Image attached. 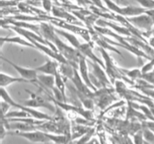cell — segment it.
Returning a JSON list of instances; mask_svg holds the SVG:
<instances>
[{
    "mask_svg": "<svg viewBox=\"0 0 154 144\" xmlns=\"http://www.w3.org/2000/svg\"><path fill=\"white\" fill-rule=\"evenodd\" d=\"M54 44L56 46L58 52L65 58V60L68 63H70L76 69H78L79 59L81 56V54L78 51V49H76V48L72 47V45H68L67 44H65L63 41H62L60 39L58 35L55 37Z\"/></svg>",
    "mask_w": 154,
    "mask_h": 144,
    "instance_id": "cell-1",
    "label": "cell"
},
{
    "mask_svg": "<svg viewBox=\"0 0 154 144\" xmlns=\"http://www.w3.org/2000/svg\"><path fill=\"white\" fill-rule=\"evenodd\" d=\"M29 94H30V98L26 101H23V103H21L22 105L26 106V107H30V108H45V109H48L50 112H55V108L56 106L54 107V105H52L49 101L51 100H48L49 97H48V93H45V95L44 94H37V93H32L28 90H26Z\"/></svg>",
    "mask_w": 154,
    "mask_h": 144,
    "instance_id": "cell-2",
    "label": "cell"
},
{
    "mask_svg": "<svg viewBox=\"0 0 154 144\" xmlns=\"http://www.w3.org/2000/svg\"><path fill=\"white\" fill-rule=\"evenodd\" d=\"M3 61L7 62L8 63H9L17 73L19 74L20 77H22L23 79L26 80L27 83H30V84H37L38 83V80H37V76H38V72L36 71V69H32V68H26V67H23V66H20L15 63H13L12 61L5 58V57H1Z\"/></svg>",
    "mask_w": 154,
    "mask_h": 144,
    "instance_id": "cell-3",
    "label": "cell"
},
{
    "mask_svg": "<svg viewBox=\"0 0 154 144\" xmlns=\"http://www.w3.org/2000/svg\"><path fill=\"white\" fill-rule=\"evenodd\" d=\"M128 21L138 30H143L146 33H149L154 27V24L151 18L145 13L133 17H126Z\"/></svg>",
    "mask_w": 154,
    "mask_h": 144,
    "instance_id": "cell-4",
    "label": "cell"
},
{
    "mask_svg": "<svg viewBox=\"0 0 154 144\" xmlns=\"http://www.w3.org/2000/svg\"><path fill=\"white\" fill-rule=\"evenodd\" d=\"M16 135H18L32 143H43L46 144L50 142L49 138L47 137V133L44 132L40 130H35L32 131H16Z\"/></svg>",
    "mask_w": 154,
    "mask_h": 144,
    "instance_id": "cell-5",
    "label": "cell"
},
{
    "mask_svg": "<svg viewBox=\"0 0 154 144\" xmlns=\"http://www.w3.org/2000/svg\"><path fill=\"white\" fill-rule=\"evenodd\" d=\"M92 67H93V75L97 79V81L99 82V84H101V86L103 88H107V87H111L112 86V82L110 80V78L108 77L106 71L103 70V67L94 62H91Z\"/></svg>",
    "mask_w": 154,
    "mask_h": 144,
    "instance_id": "cell-6",
    "label": "cell"
},
{
    "mask_svg": "<svg viewBox=\"0 0 154 144\" xmlns=\"http://www.w3.org/2000/svg\"><path fill=\"white\" fill-rule=\"evenodd\" d=\"M71 82L72 83L74 88L76 89V91L78 92V93L93 98V96H94V91H92L88 87V85L85 83V81L83 80V78L81 77V75L79 74L78 69H75V71H74V75H73L72 79L71 80Z\"/></svg>",
    "mask_w": 154,
    "mask_h": 144,
    "instance_id": "cell-7",
    "label": "cell"
},
{
    "mask_svg": "<svg viewBox=\"0 0 154 144\" xmlns=\"http://www.w3.org/2000/svg\"><path fill=\"white\" fill-rule=\"evenodd\" d=\"M78 71L79 74L81 75V77L83 78V80L85 81V83L88 85V87L95 92L97 89L94 86V84L91 82V78H90V73H89V69H88V63H87V59L83 56L81 54L80 59H79V66H78Z\"/></svg>",
    "mask_w": 154,
    "mask_h": 144,
    "instance_id": "cell-8",
    "label": "cell"
},
{
    "mask_svg": "<svg viewBox=\"0 0 154 144\" xmlns=\"http://www.w3.org/2000/svg\"><path fill=\"white\" fill-rule=\"evenodd\" d=\"M37 86H39L40 89L45 91L46 93H50L53 95V89L55 85V79L54 75H45V74H40L37 76Z\"/></svg>",
    "mask_w": 154,
    "mask_h": 144,
    "instance_id": "cell-9",
    "label": "cell"
},
{
    "mask_svg": "<svg viewBox=\"0 0 154 144\" xmlns=\"http://www.w3.org/2000/svg\"><path fill=\"white\" fill-rule=\"evenodd\" d=\"M40 35L48 42L54 44L57 34L55 32V27L50 22H40L39 23Z\"/></svg>",
    "mask_w": 154,
    "mask_h": 144,
    "instance_id": "cell-10",
    "label": "cell"
},
{
    "mask_svg": "<svg viewBox=\"0 0 154 144\" xmlns=\"http://www.w3.org/2000/svg\"><path fill=\"white\" fill-rule=\"evenodd\" d=\"M78 51L80 52V54L85 56L86 59H89L91 62H94L97 63L99 64H101L103 67H104V63L97 57V55L94 53L93 51V45L90 44V43H84L80 45Z\"/></svg>",
    "mask_w": 154,
    "mask_h": 144,
    "instance_id": "cell-11",
    "label": "cell"
},
{
    "mask_svg": "<svg viewBox=\"0 0 154 144\" xmlns=\"http://www.w3.org/2000/svg\"><path fill=\"white\" fill-rule=\"evenodd\" d=\"M59 63L55 60H52V58H47L46 62L43 63L42 65L38 66L36 68V71L41 74L45 75H55L56 72L58 71Z\"/></svg>",
    "mask_w": 154,
    "mask_h": 144,
    "instance_id": "cell-12",
    "label": "cell"
},
{
    "mask_svg": "<svg viewBox=\"0 0 154 144\" xmlns=\"http://www.w3.org/2000/svg\"><path fill=\"white\" fill-rule=\"evenodd\" d=\"M0 42H1V46L5 44H18V45H22V46H26V47H30V48H35L34 44L30 43L28 40H26V38H23L21 35H16V36H2L0 38Z\"/></svg>",
    "mask_w": 154,
    "mask_h": 144,
    "instance_id": "cell-13",
    "label": "cell"
},
{
    "mask_svg": "<svg viewBox=\"0 0 154 144\" xmlns=\"http://www.w3.org/2000/svg\"><path fill=\"white\" fill-rule=\"evenodd\" d=\"M55 32H56V34L58 35H61V36L64 37L68 41L70 45H72V47H74L76 49H79L80 45L82 44V43L79 41V39L77 38L76 35L72 33V32L65 31L63 29H60V28H56V27H55Z\"/></svg>",
    "mask_w": 154,
    "mask_h": 144,
    "instance_id": "cell-14",
    "label": "cell"
},
{
    "mask_svg": "<svg viewBox=\"0 0 154 144\" xmlns=\"http://www.w3.org/2000/svg\"><path fill=\"white\" fill-rule=\"evenodd\" d=\"M147 9L142 7H135V6H123L122 8V15L124 17H133L142 14H145Z\"/></svg>",
    "mask_w": 154,
    "mask_h": 144,
    "instance_id": "cell-15",
    "label": "cell"
},
{
    "mask_svg": "<svg viewBox=\"0 0 154 144\" xmlns=\"http://www.w3.org/2000/svg\"><path fill=\"white\" fill-rule=\"evenodd\" d=\"M92 128L90 126L81 125V124H72L71 127V139L74 140L76 139H79L85 134H86Z\"/></svg>",
    "mask_w": 154,
    "mask_h": 144,
    "instance_id": "cell-16",
    "label": "cell"
},
{
    "mask_svg": "<svg viewBox=\"0 0 154 144\" xmlns=\"http://www.w3.org/2000/svg\"><path fill=\"white\" fill-rule=\"evenodd\" d=\"M15 83H27L26 80L23 79L22 77H14L11 75H7L4 72L0 73V86L1 87H7L8 85H11Z\"/></svg>",
    "mask_w": 154,
    "mask_h": 144,
    "instance_id": "cell-17",
    "label": "cell"
},
{
    "mask_svg": "<svg viewBox=\"0 0 154 144\" xmlns=\"http://www.w3.org/2000/svg\"><path fill=\"white\" fill-rule=\"evenodd\" d=\"M75 67H73L70 63L66 62V63H59V67L58 70L60 72V74L63 75V77L67 80L69 79L70 81L72 79L73 75H74V71H75Z\"/></svg>",
    "mask_w": 154,
    "mask_h": 144,
    "instance_id": "cell-18",
    "label": "cell"
},
{
    "mask_svg": "<svg viewBox=\"0 0 154 144\" xmlns=\"http://www.w3.org/2000/svg\"><path fill=\"white\" fill-rule=\"evenodd\" d=\"M21 110H24L26 111V112H28L30 114L31 117L35 118V119H37V120H41V121H50V120H53V117L49 116L48 114L46 113H44L42 112H39L37 110H35V108H30V107H26L24 105H22V108Z\"/></svg>",
    "mask_w": 154,
    "mask_h": 144,
    "instance_id": "cell-19",
    "label": "cell"
},
{
    "mask_svg": "<svg viewBox=\"0 0 154 144\" xmlns=\"http://www.w3.org/2000/svg\"><path fill=\"white\" fill-rule=\"evenodd\" d=\"M54 79H55V87L62 93L65 102L67 103V96H66V93H65V90H66V85H65V79L63 77V75L60 74L59 70L56 72V74L54 75Z\"/></svg>",
    "mask_w": 154,
    "mask_h": 144,
    "instance_id": "cell-20",
    "label": "cell"
},
{
    "mask_svg": "<svg viewBox=\"0 0 154 144\" xmlns=\"http://www.w3.org/2000/svg\"><path fill=\"white\" fill-rule=\"evenodd\" d=\"M0 97H1V101H4V102L8 103L11 107L17 108V109H21L22 108V104L17 103V102H15L14 99L11 97V95L8 93V92L6 90L5 87L0 88Z\"/></svg>",
    "mask_w": 154,
    "mask_h": 144,
    "instance_id": "cell-21",
    "label": "cell"
},
{
    "mask_svg": "<svg viewBox=\"0 0 154 144\" xmlns=\"http://www.w3.org/2000/svg\"><path fill=\"white\" fill-rule=\"evenodd\" d=\"M120 70L122 72H123L125 75L132 81H137L139 79H141L142 75H143L140 69H138V68L130 69V70H126V69H120Z\"/></svg>",
    "mask_w": 154,
    "mask_h": 144,
    "instance_id": "cell-22",
    "label": "cell"
},
{
    "mask_svg": "<svg viewBox=\"0 0 154 144\" xmlns=\"http://www.w3.org/2000/svg\"><path fill=\"white\" fill-rule=\"evenodd\" d=\"M95 40V43L97 44V45L99 46V47H102V48H103V49H105V50H109V51H113L114 53H116L117 54H119V55H122V53L120 52V51H118L116 48H114L111 44H109L108 42H106L102 36L101 37H97V38H95L94 39Z\"/></svg>",
    "mask_w": 154,
    "mask_h": 144,
    "instance_id": "cell-23",
    "label": "cell"
},
{
    "mask_svg": "<svg viewBox=\"0 0 154 144\" xmlns=\"http://www.w3.org/2000/svg\"><path fill=\"white\" fill-rule=\"evenodd\" d=\"M114 90L121 97H125L127 92L129 91L127 89L126 84L122 79H117L114 82Z\"/></svg>",
    "mask_w": 154,
    "mask_h": 144,
    "instance_id": "cell-24",
    "label": "cell"
},
{
    "mask_svg": "<svg viewBox=\"0 0 154 144\" xmlns=\"http://www.w3.org/2000/svg\"><path fill=\"white\" fill-rule=\"evenodd\" d=\"M103 2L106 5L107 8L112 11L113 14H118L122 15V6H119L115 2H113L112 0H103Z\"/></svg>",
    "mask_w": 154,
    "mask_h": 144,
    "instance_id": "cell-25",
    "label": "cell"
},
{
    "mask_svg": "<svg viewBox=\"0 0 154 144\" xmlns=\"http://www.w3.org/2000/svg\"><path fill=\"white\" fill-rule=\"evenodd\" d=\"M26 117H31V116L26 111L19 109V111L9 112L4 118H6V119H17V118H26Z\"/></svg>",
    "mask_w": 154,
    "mask_h": 144,
    "instance_id": "cell-26",
    "label": "cell"
},
{
    "mask_svg": "<svg viewBox=\"0 0 154 144\" xmlns=\"http://www.w3.org/2000/svg\"><path fill=\"white\" fill-rule=\"evenodd\" d=\"M94 133H95V130H94V128H92L86 134H85L84 136L79 138L78 140H77L74 144H86L94 137Z\"/></svg>",
    "mask_w": 154,
    "mask_h": 144,
    "instance_id": "cell-27",
    "label": "cell"
},
{
    "mask_svg": "<svg viewBox=\"0 0 154 144\" xmlns=\"http://www.w3.org/2000/svg\"><path fill=\"white\" fill-rule=\"evenodd\" d=\"M143 130V135H144V139L145 141H148L151 144H154V131L150 130L149 128L142 126Z\"/></svg>",
    "mask_w": 154,
    "mask_h": 144,
    "instance_id": "cell-28",
    "label": "cell"
},
{
    "mask_svg": "<svg viewBox=\"0 0 154 144\" xmlns=\"http://www.w3.org/2000/svg\"><path fill=\"white\" fill-rule=\"evenodd\" d=\"M132 142L133 144H144V135H143V130L140 129L137 132H135L132 135Z\"/></svg>",
    "mask_w": 154,
    "mask_h": 144,
    "instance_id": "cell-29",
    "label": "cell"
},
{
    "mask_svg": "<svg viewBox=\"0 0 154 144\" xmlns=\"http://www.w3.org/2000/svg\"><path fill=\"white\" fill-rule=\"evenodd\" d=\"M153 70H154V61H153V59H149V62L146 63L140 68V71H141L142 75H146V74L151 73Z\"/></svg>",
    "mask_w": 154,
    "mask_h": 144,
    "instance_id": "cell-30",
    "label": "cell"
},
{
    "mask_svg": "<svg viewBox=\"0 0 154 144\" xmlns=\"http://www.w3.org/2000/svg\"><path fill=\"white\" fill-rule=\"evenodd\" d=\"M41 3H42V7H43L44 10L47 14L52 13L53 8H54L53 0H41Z\"/></svg>",
    "mask_w": 154,
    "mask_h": 144,
    "instance_id": "cell-31",
    "label": "cell"
},
{
    "mask_svg": "<svg viewBox=\"0 0 154 144\" xmlns=\"http://www.w3.org/2000/svg\"><path fill=\"white\" fill-rule=\"evenodd\" d=\"M0 115H1V118H4L8 112H9V109L11 108V106L8 103H6V102H4V101H1V103H0Z\"/></svg>",
    "mask_w": 154,
    "mask_h": 144,
    "instance_id": "cell-32",
    "label": "cell"
},
{
    "mask_svg": "<svg viewBox=\"0 0 154 144\" xmlns=\"http://www.w3.org/2000/svg\"><path fill=\"white\" fill-rule=\"evenodd\" d=\"M8 131V130L5 127V125L3 123H1V125H0V139H1V140H3L6 138Z\"/></svg>",
    "mask_w": 154,
    "mask_h": 144,
    "instance_id": "cell-33",
    "label": "cell"
},
{
    "mask_svg": "<svg viewBox=\"0 0 154 144\" xmlns=\"http://www.w3.org/2000/svg\"><path fill=\"white\" fill-rule=\"evenodd\" d=\"M144 94H146L147 96L150 97L152 100H154V88L153 89H143L140 90Z\"/></svg>",
    "mask_w": 154,
    "mask_h": 144,
    "instance_id": "cell-34",
    "label": "cell"
},
{
    "mask_svg": "<svg viewBox=\"0 0 154 144\" xmlns=\"http://www.w3.org/2000/svg\"><path fill=\"white\" fill-rule=\"evenodd\" d=\"M76 2L78 3L79 5H81V6L85 7V8H86L87 6H89V5H91V4H93L91 0H76Z\"/></svg>",
    "mask_w": 154,
    "mask_h": 144,
    "instance_id": "cell-35",
    "label": "cell"
},
{
    "mask_svg": "<svg viewBox=\"0 0 154 144\" xmlns=\"http://www.w3.org/2000/svg\"><path fill=\"white\" fill-rule=\"evenodd\" d=\"M92 3L94 5V6H97L98 8H100L102 10H104V7L103 5V0H91Z\"/></svg>",
    "mask_w": 154,
    "mask_h": 144,
    "instance_id": "cell-36",
    "label": "cell"
},
{
    "mask_svg": "<svg viewBox=\"0 0 154 144\" xmlns=\"http://www.w3.org/2000/svg\"><path fill=\"white\" fill-rule=\"evenodd\" d=\"M98 137H99V139L101 141V144H108V141L106 139V137H105L104 133H99Z\"/></svg>",
    "mask_w": 154,
    "mask_h": 144,
    "instance_id": "cell-37",
    "label": "cell"
},
{
    "mask_svg": "<svg viewBox=\"0 0 154 144\" xmlns=\"http://www.w3.org/2000/svg\"><path fill=\"white\" fill-rule=\"evenodd\" d=\"M86 144H101V141L99 139V138L96 137H93Z\"/></svg>",
    "mask_w": 154,
    "mask_h": 144,
    "instance_id": "cell-38",
    "label": "cell"
},
{
    "mask_svg": "<svg viewBox=\"0 0 154 144\" xmlns=\"http://www.w3.org/2000/svg\"><path fill=\"white\" fill-rule=\"evenodd\" d=\"M146 14L151 18V20H152V22L154 24V9H149V10H147L146 11Z\"/></svg>",
    "mask_w": 154,
    "mask_h": 144,
    "instance_id": "cell-39",
    "label": "cell"
},
{
    "mask_svg": "<svg viewBox=\"0 0 154 144\" xmlns=\"http://www.w3.org/2000/svg\"><path fill=\"white\" fill-rule=\"evenodd\" d=\"M148 44H149V45L151 48L154 49V36L149 37V39H148Z\"/></svg>",
    "mask_w": 154,
    "mask_h": 144,
    "instance_id": "cell-40",
    "label": "cell"
},
{
    "mask_svg": "<svg viewBox=\"0 0 154 144\" xmlns=\"http://www.w3.org/2000/svg\"><path fill=\"white\" fill-rule=\"evenodd\" d=\"M113 2H115L116 4H118L119 6L121 5H124L125 4V0H112Z\"/></svg>",
    "mask_w": 154,
    "mask_h": 144,
    "instance_id": "cell-41",
    "label": "cell"
},
{
    "mask_svg": "<svg viewBox=\"0 0 154 144\" xmlns=\"http://www.w3.org/2000/svg\"><path fill=\"white\" fill-rule=\"evenodd\" d=\"M150 36H154V27H153L152 30L150 31Z\"/></svg>",
    "mask_w": 154,
    "mask_h": 144,
    "instance_id": "cell-42",
    "label": "cell"
},
{
    "mask_svg": "<svg viewBox=\"0 0 154 144\" xmlns=\"http://www.w3.org/2000/svg\"><path fill=\"white\" fill-rule=\"evenodd\" d=\"M112 144H119V143H117V142H116V141H114V140H113V139H112Z\"/></svg>",
    "mask_w": 154,
    "mask_h": 144,
    "instance_id": "cell-43",
    "label": "cell"
},
{
    "mask_svg": "<svg viewBox=\"0 0 154 144\" xmlns=\"http://www.w3.org/2000/svg\"><path fill=\"white\" fill-rule=\"evenodd\" d=\"M144 144H151V143H149V142H148V141H145Z\"/></svg>",
    "mask_w": 154,
    "mask_h": 144,
    "instance_id": "cell-44",
    "label": "cell"
},
{
    "mask_svg": "<svg viewBox=\"0 0 154 144\" xmlns=\"http://www.w3.org/2000/svg\"><path fill=\"white\" fill-rule=\"evenodd\" d=\"M46 144H54V143H53V142H48V143H46Z\"/></svg>",
    "mask_w": 154,
    "mask_h": 144,
    "instance_id": "cell-45",
    "label": "cell"
}]
</instances>
